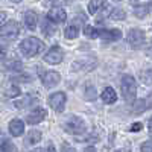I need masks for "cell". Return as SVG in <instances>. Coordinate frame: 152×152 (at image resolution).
<instances>
[{"mask_svg": "<svg viewBox=\"0 0 152 152\" xmlns=\"http://www.w3.org/2000/svg\"><path fill=\"white\" fill-rule=\"evenodd\" d=\"M44 49V43L37 37H29V38H24V40L20 43L18 46V50L20 53L24 56V58H32V56H37L38 53Z\"/></svg>", "mask_w": 152, "mask_h": 152, "instance_id": "obj_1", "label": "cell"}, {"mask_svg": "<svg viewBox=\"0 0 152 152\" xmlns=\"http://www.w3.org/2000/svg\"><path fill=\"white\" fill-rule=\"evenodd\" d=\"M120 90H122V96L128 104H134L135 102V96H137V84L135 79L131 75H125L122 81H120Z\"/></svg>", "mask_w": 152, "mask_h": 152, "instance_id": "obj_2", "label": "cell"}, {"mask_svg": "<svg viewBox=\"0 0 152 152\" xmlns=\"http://www.w3.org/2000/svg\"><path fill=\"white\" fill-rule=\"evenodd\" d=\"M62 128H64V131H66L67 134H72V135H81V134L85 132L87 125H85V122H84L81 117H78V116H70V117L64 122Z\"/></svg>", "mask_w": 152, "mask_h": 152, "instance_id": "obj_3", "label": "cell"}, {"mask_svg": "<svg viewBox=\"0 0 152 152\" xmlns=\"http://www.w3.org/2000/svg\"><path fill=\"white\" fill-rule=\"evenodd\" d=\"M18 35H20V23L15 20H9L0 28V38L2 40L11 41V40H15Z\"/></svg>", "mask_w": 152, "mask_h": 152, "instance_id": "obj_4", "label": "cell"}, {"mask_svg": "<svg viewBox=\"0 0 152 152\" xmlns=\"http://www.w3.org/2000/svg\"><path fill=\"white\" fill-rule=\"evenodd\" d=\"M126 41H128V44L132 47V49H138L142 47L146 41V34L138 29V28H134L128 32V35H126Z\"/></svg>", "mask_w": 152, "mask_h": 152, "instance_id": "obj_5", "label": "cell"}, {"mask_svg": "<svg viewBox=\"0 0 152 152\" xmlns=\"http://www.w3.org/2000/svg\"><path fill=\"white\" fill-rule=\"evenodd\" d=\"M66 102H67V96H66V93H62V91H56V93L49 96V105L52 107V110L56 111V113L64 111Z\"/></svg>", "mask_w": 152, "mask_h": 152, "instance_id": "obj_6", "label": "cell"}, {"mask_svg": "<svg viewBox=\"0 0 152 152\" xmlns=\"http://www.w3.org/2000/svg\"><path fill=\"white\" fill-rule=\"evenodd\" d=\"M82 21H84V15H76V17L69 23V26H67L66 31H64V37L67 38V40H75V38L79 35Z\"/></svg>", "mask_w": 152, "mask_h": 152, "instance_id": "obj_7", "label": "cell"}, {"mask_svg": "<svg viewBox=\"0 0 152 152\" xmlns=\"http://www.w3.org/2000/svg\"><path fill=\"white\" fill-rule=\"evenodd\" d=\"M41 82L46 88H53L59 84L61 81V75L58 72H53V70H47V72H41Z\"/></svg>", "mask_w": 152, "mask_h": 152, "instance_id": "obj_8", "label": "cell"}, {"mask_svg": "<svg viewBox=\"0 0 152 152\" xmlns=\"http://www.w3.org/2000/svg\"><path fill=\"white\" fill-rule=\"evenodd\" d=\"M64 59V52L59 46H53L47 50V53L44 55V61L47 64H59V62Z\"/></svg>", "mask_w": 152, "mask_h": 152, "instance_id": "obj_9", "label": "cell"}, {"mask_svg": "<svg viewBox=\"0 0 152 152\" xmlns=\"http://www.w3.org/2000/svg\"><path fill=\"white\" fill-rule=\"evenodd\" d=\"M47 20H50L53 24H58V23H64L67 20V14H66V11L59 8V6H55L52 8L49 12H47Z\"/></svg>", "mask_w": 152, "mask_h": 152, "instance_id": "obj_10", "label": "cell"}, {"mask_svg": "<svg viewBox=\"0 0 152 152\" xmlns=\"http://www.w3.org/2000/svg\"><path fill=\"white\" fill-rule=\"evenodd\" d=\"M99 38H102L107 43L119 41L122 38V31L120 29H99Z\"/></svg>", "mask_w": 152, "mask_h": 152, "instance_id": "obj_11", "label": "cell"}, {"mask_svg": "<svg viewBox=\"0 0 152 152\" xmlns=\"http://www.w3.org/2000/svg\"><path fill=\"white\" fill-rule=\"evenodd\" d=\"M46 116H47V111L44 108H35L26 116V122L29 125H38L46 119Z\"/></svg>", "mask_w": 152, "mask_h": 152, "instance_id": "obj_12", "label": "cell"}, {"mask_svg": "<svg viewBox=\"0 0 152 152\" xmlns=\"http://www.w3.org/2000/svg\"><path fill=\"white\" fill-rule=\"evenodd\" d=\"M94 67H96V59L91 58V56L82 58V59H79V61H75V62H73V70H75V72H78V70L85 72V70H91V69H94Z\"/></svg>", "mask_w": 152, "mask_h": 152, "instance_id": "obj_13", "label": "cell"}, {"mask_svg": "<svg viewBox=\"0 0 152 152\" xmlns=\"http://www.w3.org/2000/svg\"><path fill=\"white\" fill-rule=\"evenodd\" d=\"M152 108V94L146 96L145 99H140L137 100V102H134V107H132V113L134 114H140L146 110Z\"/></svg>", "mask_w": 152, "mask_h": 152, "instance_id": "obj_14", "label": "cell"}, {"mask_svg": "<svg viewBox=\"0 0 152 152\" xmlns=\"http://www.w3.org/2000/svg\"><path fill=\"white\" fill-rule=\"evenodd\" d=\"M134 15L137 18H145L146 15H149L152 12V2H146V3H140L134 6Z\"/></svg>", "mask_w": 152, "mask_h": 152, "instance_id": "obj_15", "label": "cell"}, {"mask_svg": "<svg viewBox=\"0 0 152 152\" xmlns=\"http://www.w3.org/2000/svg\"><path fill=\"white\" fill-rule=\"evenodd\" d=\"M8 128H9V134L12 137H20L24 132V123L20 119H12L8 125Z\"/></svg>", "mask_w": 152, "mask_h": 152, "instance_id": "obj_16", "label": "cell"}, {"mask_svg": "<svg viewBox=\"0 0 152 152\" xmlns=\"http://www.w3.org/2000/svg\"><path fill=\"white\" fill-rule=\"evenodd\" d=\"M100 97H102V100H104L107 105H111V104L116 102L117 94H116V91H114L113 87H107L105 90L102 91V94H100Z\"/></svg>", "mask_w": 152, "mask_h": 152, "instance_id": "obj_17", "label": "cell"}, {"mask_svg": "<svg viewBox=\"0 0 152 152\" xmlns=\"http://www.w3.org/2000/svg\"><path fill=\"white\" fill-rule=\"evenodd\" d=\"M37 23H38V15L34 11H28L24 14V24H26V28L29 31H34L37 28Z\"/></svg>", "mask_w": 152, "mask_h": 152, "instance_id": "obj_18", "label": "cell"}, {"mask_svg": "<svg viewBox=\"0 0 152 152\" xmlns=\"http://www.w3.org/2000/svg\"><path fill=\"white\" fill-rule=\"evenodd\" d=\"M55 32H56V26H55V24L50 21V20L44 18V20L41 21V34H43L44 37H52Z\"/></svg>", "mask_w": 152, "mask_h": 152, "instance_id": "obj_19", "label": "cell"}, {"mask_svg": "<svg viewBox=\"0 0 152 152\" xmlns=\"http://www.w3.org/2000/svg\"><path fill=\"white\" fill-rule=\"evenodd\" d=\"M41 137H43V134L38 131V129H32V131H29L28 132V135H26V140H24V145H28V146H31V145H35V143H38L41 140Z\"/></svg>", "mask_w": 152, "mask_h": 152, "instance_id": "obj_20", "label": "cell"}, {"mask_svg": "<svg viewBox=\"0 0 152 152\" xmlns=\"http://www.w3.org/2000/svg\"><path fill=\"white\" fill-rule=\"evenodd\" d=\"M84 97H85V100H88V102L96 100L97 93H96V88H94L93 84H90V82L85 84V87H84Z\"/></svg>", "mask_w": 152, "mask_h": 152, "instance_id": "obj_21", "label": "cell"}, {"mask_svg": "<svg viewBox=\"0 0 152 152\" xmlns=\"http://www.w3.org/2000/svg\"><path fill=\"white\" fill-rule=\"evenodd\" d=\"M35 97H32L31 94H28V96H24V97H21V99H18V100H15V107L17 108H20V110H23V108H26V107H29V105H32L34 102H35Z\"/></svg>", "mask_w": 152, "mask_h": 152, "instance_id": "obj_22", "label": "cell"}, {"mask_svg": "<svg viewBox=\"0 0 152 152\" xmlns=\"http://www.w3.org/2000/svg\"><path fill=\"white\" fill-rule=\"evenodd\" d=\"M105 5H107L105 0H90V2H88V12L93 15V14H96L100 8H104Z\"/></svg>", "mask_w": 152, "mask_h": 152, "instance_id": "obj_23", "label": "cell"}, {"mask_svg": "<svg viewBox=\"0 0 152 152\" xmlns=\"http://www.w3.org/2000/svg\"><path fill=\"white\" fill-rule=\"evenodd\" d=\"M5 96H8V97H17L18 94H20V88H18V85H15V84H9L6 88H5Z\"/></svg>", "mask_w": 152, "mask_h": 152, "instance_id": "obj_24", "label": "cell"}, {"mask_svg": "<svg viewBox=\"0 0 152 152\" xmlns=\"http://www.w3.org/2000/svg\"><path fill=\"white\" fill-rule=\"evenodd\" d=\"M110 18L111 20H125L126 18V12L122 8H114L110 12Z\"/></svg>", "mask_w": 152, "mask_h": 152, "instance_id": "obj_25", "label": "cell"}, {"mask_svg": "<svg viewBox=\"0 0 152 152\" xmlns=\"http://www.w3.org/2000/svg\"><path fill=\"white\" fill-rule=\"evenodd\" d=\"M15 146L11 140H3L0 143V152H15Z\"/></svg>", "mask_w": 152, "mask_h": 152, "instance_id": "obj_26", "label": "cell"}, {"mask_svg": "<svg viewBox=\"0 0 152 152\" xmlns=\"http://www.w3.org/2000/svg\"><path fill=\"white\" fill-rule=\"evenodd\" d=\"M84 34L88 37V38H99V29L93 28V26H85L84 28Z\"/></svg>", "mask_w": 152, "mask_h": 152, "instance_id": "obj_27", "label": "cell"}, {"mask_svg": "<svg viewBox=\"0 0 152 152\" xmlns=\"http://www.w3.org/2000/svg\"><path fill=\"white\" fill-rule=\"evenodd\" d=\"M142 81L145 84H148V85H152V69L142 73Z\"/></svg>", "mask_w": 152, "mask_h": 152, "instance_id": "obj_28", "label": "cell"}, {"mask_svg": "<svg viewBox=\"0 0 152 152\" xmlns=\"http://www.w3.org/2000/svg\"><path fill=\"white\" fill-rule=\"evenodd\" d=\"M8 70H15V72H21V62L20 61H11L8 67Z\"/></svg>", "mask_w": 152, "mask_h": 152, "instance_id": "obj_29", "label": "cell"}, {"mask_svg": "<svg viewBox=\"0 0 152 152\" xmlns=\"http://www.w3.org/2000/svg\"><path fill=\"white\" fill-rule=\"evenodd\" d=\"M140 151L142 152H152V138L148 142H145L142 146H140Z\"/></svg>", "mask_w": 152, "mask_h": 152, "instance_id": "obj_30", "label": "cell"}, {"mask_svg": "<svg viewBox=\"0 0 152 152\" xmlns=\"http://www.w3.org/2000/svg\"><path fill=\"white\" fill-rule=\"evenodd\" d=\"M61 152H76V151H75V148H73L72 145L62 143V145H61Z\"/></svg>", "mask_w": 152, "mask_h": 152, "instance_id": "obj_31", "label": "cell"}, {"mask_svg": "<svg viewBox=\"0 0 152 152\" xmlns=\"http://www.w3.org/2000/svg\"><path fill=\"white\" fill-rule=\"evenodd\" d=\"M142 128H143V125L137 122V123H134V125L131 126V128H129V131H132V132H135V131H140Z\"/></svg>", "mask_w": 152, "mask_h": 152, "instance_id": "obj_32", "label": "cell"}, {"mask_svg": "<svg viewBox=\"0 0 152 152\" xmlns=\"http://www.w3.org/2000/svg\"><path fill=\"white\" fill-rule=\"evenodd\" d=\"M5 56H6V49L3 46H0V61H2Z\"/></svg>", "mask_w": 152, "mask_h": 152, "instance_id": "obj_33", "label": "cell"}, {"mask_svg": "<svg viewBox=\"0 0 152 152\" xmlns=\"http://www.w3.org/2000/svg\"><path fill=\"white\" fill-rule=\"evenodd\" d=\"M5 18H6V12H0V28L3 26V21H5Z\"/></svg>", "mask_w": 152, "mask_h": 152, "instance_id": "obj_34", "label": "cell"}, {"mask_svg": "<svg viewBox=\"0 0 152 152\" xmlns=\"http://www.w3.org/2000/svg\"><path fill=\"white\" fill-rule=\"evenodd\" d=\"M148 131H149V134H152V117L148 120Z\"/></svg>", "mask_w": 152, "mask_h": 152, "instance_id": "obj_35", "label": "cell"}, {"mask_svg": "<svg viewBox=\"0 0 152 152\" xmlns=\"http://www.w3.org/2000/svg\"><path fill=\"white\" fill-rule=\"evenodd\" d=\"M84 152H96V148L94 146H88V148L84 149Z\"/></svg>", "mask_w": 152, "mask_h": 152, "instance_id": "obj_36", "label": "cell"}, {"mask_svg": "<svg viewBox=\"0 0 152 152\" xmlns=\"http://www.w3.org/2000/svg\"><path fill=\"white\" fill-rule=\"evenodd\" d=\"M47 152H56L55 146H53V145H49V146H47Z\"/></svg>", "mask_w": 152, "mask_h": 152, "instance_id": "obj_37", "label": "cell"}, {"mask_svg": "<svg viewBox=\"0 0 152 152\" xmlns=\"http://www.w3.org/2000/svg\"><path fill=\"white\" fill-rule=\"evenodd\" d=\"M114 152H131L129 148H122V149H117V151H114Z\"/></svg>", "mask_w": 152, "mask_h": 152, "instance_id": "obj_38", "label": "cell"}, {"mask_svg": "<svg viewBox=\"0 0 152 152\" xmlns=\"http://www.w3.org/2000/svg\"><path fill=\"white\" fill-rule=\"evenodd\" d=\"M29 152H44V149H41V148H37V149H32V151H29Z\"/></svg>", "mask_w": 152, "mask_h": 152, "instance_id": "obj_39", "label": "cell"}, {"mask_svg": "<svg viewBox=\"0 0 152 152\" xmlns=\"http://www.w3.org/2000/svg\"><path fill=\"white\" fill-rule=\"evenodd\" d=\"M148 53H149V55H151V56H152V44H151V47H149V49H148Z\"/></svg>", "mask_w": 152, "mask_h": 152, "instance_id": "obj_40", "label": "cell"}, {"mask_svg": "<svg viewBox=\"0 0 152 152\" xmlns=\"http://www.w3.org/2000/svg\"><path fill=\"white\" fill-rule=\"evenodd\" d=\"M62 2H66V3H72V2H75V0H62Z\"/></svg>", "mask_w": 152, "mask_h": 152, "instance_id": "obj_41", "label": "cell"}, {"mask_svg": "<svg viewBox=\"0 0 152 152\" xmlns=\"http://www.w3.org/2000/svg\"><path fill=\"white\" fill-rule=\"evenodd\" d=\"M11 2H14V3H18V2H21V0H11Z\"/></svg>", "mask_w": 152, "mask_h": 152, "instance_id": "obj_42", "label": "cell"}, {"mask_svg": "<svg viewBox=\"0 0 152 152\" xmlns=\"http://www.w3.org/2000/svg\"><path fill=\"white\" fill-rule=\"evenodd\" d=\"M114 2H122V0H114Z\"/></svg>", "mask_w": 152, "mask_h": 152, "instance_id": "obj_43", "label": "cell"}]
</instances>
